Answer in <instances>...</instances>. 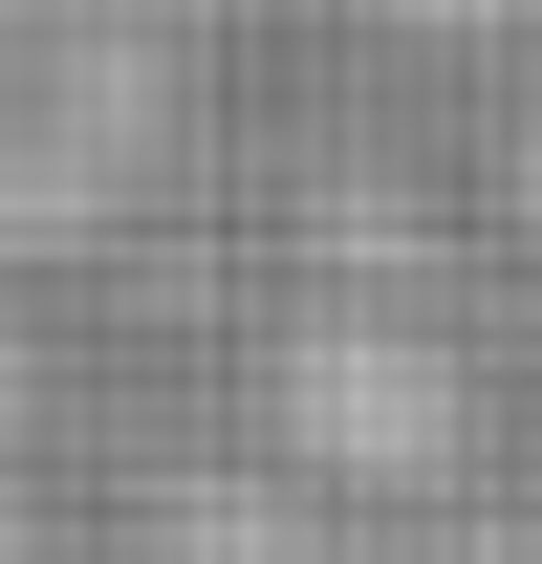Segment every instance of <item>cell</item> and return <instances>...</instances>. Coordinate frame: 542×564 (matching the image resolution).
I'll list each match as a JSON object with an SVG mask.
<instances>
[{"label":"cell","instance_id":"1","mask_svg":"<svg viewBox=\"0 0 542 564\" xmlns=\"http://www.w3.org/2000/svg\"><path fill=\"white\" fill-rule=\"evenodd\" d=\"M434 22H521V0H434Z\"/></svg>","mask_w":542,"mask_h":564}]
</instances>
